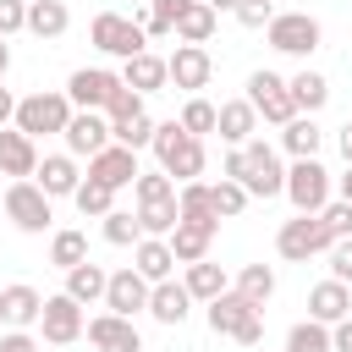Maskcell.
I'll return each mask as SVG.
<instances>
[{"label": "cell", "mask_w": 352, "mask_h": 352, "mask_svg": "<svg viewBox=\"0 0 352 352\" xmlns=\"http://www.w3.org/2000/svg\"><path fill=\"white\" fill-rule=\"evenodd\" d=\"M154 160L176 187H187L204 176V138H192L182 121H160L154 126Z\"/></svg>", "instance_id": "obj_1"}, {"label": "cell", "mask_w": 352, "mask_h": 352, "mask_svg": "<svg viewBox=\"0 0 352 352\" xmlns=\"http://www.w3.org/2000/svg\"><path fill=\"white\" fill-rule=\"evenodd\" d=\"M55 198L38 187V182H11L6 187V198H0V209H6V220L22 231V236H44L50 231V220H55V209H50Z\"/></svg>", "instance_id": "obj_2"}, {"label": "cell", "mask_w": 352, "mask_h": 352, "mask_svg": "<svg viewBox=\"0 0 352 352\" xmlns=\"http://www.w3.org/2000/svg\"><path fill=\"white\" fill-rule=\"evenodd\" d=\"M336 248V236H330V226L319 220V214H297V220H286L280 231H275V253L286 258V264H308V258H319V253H330Z\"/></svg>", "instance_id": "obj_3"}, {"label": "cell", "mask_w": 352, "mask_h": 352, "mask_svg": "<svg viewBox=\"0 0 352 352\" xmlns=\"http://www.w3.org/2000/svg\"><path fill=\"white\" fill-rule=\"evenodd\" d=\"M72 99L66 94H28V99H16V132H28V138H50V132H66L72 126Z\"/></svg>", "instance_id": "obj_4"}, {"label": "cell", "mask_w": 352, "mask_h": 352, "mask_svg": "<svg viewBox=\"0 0 352 352\" xmlns=\"http://www.w3.org/2000/svg\"><path fill=\"white\" fill-rule=\"evenodd\" d=\"M209 330H214V336H231V341H242V346H258V341H264L258 308H253L248 297H236V292H226V297L209 302Z\"/></svg>", "instance_id": "obj_5"}, {"label": "cell", "mask_w": 352, "mask_h": 352, "mask_svg": "<svg viewBox=\"0 0 352 352\" xmlns=\"http://www.w3.org/2000/svg\"><path fill=\"white\" fill-rule=\"evenodd\" d=\"M264 33H270V50L297 55V60H308V55L319 50V38H324L319 16H308V11H275V22H270Z\"/></svg>", "instance_id": "obj_6"}, {"label": "cell", "mask_w": 352, "mask_h": 352, "mask_svg": "<svg viewBox=\"0 0 352 352\" xmlns=\"http://www.w3.org/2000/svg\"><path fill=\"white\" fill-rule=\"evenodd\" d=\"M264 121H275V126H286V121H297V99H292V82L280 77V72H253L248 77V94H242Z\"/></svg>", "instance_id": "obj_7"}, {"label": "cell", "mask_w": 352, "mask_h": 352, "mask_svg": "<svg viewBox=\"0 0 352 352\" xmlns=\"http://www.w3.org/2000/svg\"><path fill=\"white\" fill-rule=\"evenodd\" d=\"M286 198H292L297 214H324V204H330V170H324L319 160H292V170H286Z\"/></svg>", "instance_id": "obj_8"}, {"label": "cell", "mask_w": 352, "mask_h": 352, "mask_svg": "<svg viewBox=\"0 0 352 352\" xmlns=\"http://www.w3.org/2000/svg\"><path fill=\"white\" fill-rule=\"evenodd\" d=\"M88 38H94V50L121 55V60L143 55V44H148V33H143L132 16H121V11H99V16H94V28H88Z\"/></svg>", "instance_id": "obj_9"}, {"label": "cell", "mask_w": 352, "mask_h": 352, "mask_svg": "<svg viewBox=\"0 0 352 352\" xmlns=\"http://www.w3.org/2000/svg\"><path fill=\"white\" fill-rule=\"evenodd\" d=\"M242 154H248V176H242L248 198H280V192H286V165H280V154H275L264 138L242 143Z\"/></svg>", "instance_id": "obj_10"}, {"label": "cell", "mask_w": 352, "mask_h": 352, "mask_svg": "<svg viewBox=\"0 0 352 352\" xmlns=\"http://www.w3.org/2000/svg\"><path fill=\"white\" fill-rule=\"evenodd\" d=\"M60 138H66V154H72V160H77V154H82V160H94V154H104V148L116 143V138H110V116H104V110H77V116H72V126H66Z\"/></svg>", "instance_id": "obj_11"}, {"label": "cell", "mask_w": 352, "mask_h": 352, "mask_svg": "<svg viewBox=\"0 0 352 352\" xmlns=\"http://www.w3.org/2000/svg\"><path fill=\"white\" fill-rule=\"evenodd\" d=\"M38 330H44L50 346H72L77 336H88V324H82V302H72L66 292L44 297V319H38Z\"/></svg>", "instance_id": "obj_12"}, {"label": "cell", "mask_w": 352, "mask_h": 352, "mask_svg": "<svg viewBox=\"0 0 352 352\" xmlns=\"http://www.w3.org/2000/svg\"><path fill=\"white\" fill-rule=\"evenodd\" d=\"M116 88H121V77H116V72H99V66H82V72L66 77L72 110H104V104L116 99Z\"/></svg>", "instance_id": "obj_13"}, {"label": "cell", "mask_w": 352, "mask_h": 352, "mask_svg": "<svg viewBox=\"0 0 352 352\" xmlns=\"http://www.w3.org/2000/svg\"><path fill=\"white\" fill-rule=\"evenodd\" d=\"M148 280L126 264V270H116L110 275V286H104V314H121V319H132V314H148Z\"/></svg>", "instance_id": "obj_14"}, {"label": "cell", "mask_w": 352, "mask_h": 352, "mask_svg": "<svg viewBox=\"0 0 352 352\" xmlns=\"http://www.w3.org/2000/svg\"><path fill=\"white\" fill-rule=\"evenodd\" d=\"M165 66H170V82H176L182 94H198V88H209V77H214V60H209L204 44H176V55H170Z\"/></svg>", "instance_id": "obj_15"}, {"label": "cell", "mask_w": 352, "mask_h": 352, "mask_svg": "<svg viewBox=\"0 0 352 352\" xmlns=\"http://www.w3.org/2000/svg\"><path fill=\"white\" fill-rule=\"evenodd\" d=\"M0 176H11V182H33L38 176V148L16 126H0Z\"/></svg>", "instance_id": "obj_16"}, {"label": "cell", "mask_w": 352, "mask_h": 352, "mask_svg": "<svg viewBox=\"0 0 352 352\" xmlns=\"http://www.w3.org/2000/svg\"><path fill=\"white\" fill-rule=\"evenodd\" d=\"M88 176H94V182H104L110 192H121V187H132L143 170H138V154H132V148L110 143L104 154H94V160H88Z\"/></svg>", "instance_id": "obj_17"}, {"label": "cell", "mask_w": 352, "mask_h": 352, "mask_svg": "<svg viewBox=\"0 0 352 352\" xmlns=\"http://www.w3.org/2000/svg\"><path fill=\"white\" fill-rule=\"evenodd\" d=\"M214 231H220V220H182L165 242H170L176 264H204V258H209V248H214Z\"/></svg>", "instance_id": "obj_18"}, {"label": "cell", "mask_w": 352, "mask_h": 352, "mask_svg": "<svg viewBox=\"0 0 352 352\" xmlns=\"http://www.w3.org/2000/svg\"><path fill=\"white\" fill-rule=\"evenodd\" d=\"M88 341H94L99 352H143L138 324L121 319V314H94V319H88Z\"/></svg>", "instance_id": "obj_19"}, {"label": "cell", "mask_w": 352, "mask_h": 352, "mask_svg": "<svg viewBox=\"0 0 352 352\" xmlns=\"http://www.w3.org/2000/svg\"><path fill=\"white\" fill-rule=\"evenodd\" d=\"M44 319V297L33 292V286H6L0 292V324H11V330H28V324H38Z\"/></svg>", "instance_id": "obj_20"}, {"label": "cell", "mask_w": 352, "mask_h": 352, "mask_svg": "<svg viewBox=\"0 0 352 352\" xmlns=\"http://www.w3.org/2000/svg\"><path fill=\"white\" fill-rule=\"evenodd\" d=\"M132 270H138L148 286L170 280V275H176V253H170V242H165V236H143L138 253H132Z\"/></svg>", "instance_id": "obj_21"}, {"label": "cell", "mask_w": 352, "mask_h": 352, "mask_svg": "<svg viewBox=\"0 0 352 352\" xmlns=\"http://www.w3.org/2000/svg\"><path fill=\"white\" fill-rule=\"evenodd\" d=\"M308 319H319V324L352 319V292H346L341 280H319V286L308 292Z\"/></svg>", "instance_id": "obj_22"}, {"label": "cell", "mask_w": 352, "mask_h": 352, "mask_svg": "<svg viewBox=\"0 0 352 352\" xmlns=\"http://www.w3.org/2000/svg\"><path fill=\"white\" fill-rule=\"evenodd\" d=\"M33 182H38L50 198H72V192L82 187V176H77V160H72V154H44Z\"/></svg>", "instance_id": "obj_23"}, {"label": "cell", "mask_w": 352, "mask_h": 352, "mask_svg": "<svg viewBox=\"0 0 352 352\" xmlns=\"http://www.w3.org/2000/svg\"><path fill=\"white\" fill-rule=\"evenodd\" d=\"M148 314H154L160 324H170V330H176V324L192 314V292H187L182 280H160V286L148 292Z\"/></svg>", "instance_id": "obj_24"}, {"label": "cell", "mask_w": 352, "mask_h": 352, "mask_svg": "<svg viewBox=\"0 0 352 352\" xmlns=\"http://www.w3.org/2000/svg\"><path fill=\"white\" fill-rule=\"evenodd\" d=\"M253 126H258V110H253L248 99H226V104H220V121H214V132H220L231 148L253 143Z\"/></svg>", "instance_id": "obj_25"}, {"label": "cell", "mask_w": 352, "mask_h": 352, "mask_svg": "<svg viewBox=\"0 0 352 352\" xmlns=\"http://www.w3.org/2000/svg\"><path fill=\"white\" fill-rule=\"evenodd\" d=\"M104 286H110V270H99L94 258H88V264H77V270H66V297H72V302H82V308L104 302Z\"/></svg>", "instance_id": "obj_26"}, {"label": "cell", "mask_w": 352, "mask_h": 352, "mask_svg": "<svg viewBox=\"0 0 352 352\" xmlns=\"http://www.w3.org/2000/svg\"><path fill=\"white\" fill-rule=\"evenodd\" d=\"M121 82H126V88H138V94H160V88L170 82V66H165L160 55H148V50H143V55H132V60H126Z\"/></svg>", "instance_id": "obj_27"}, {"label": "cell", "mask_w": 352, "mask_h": 352, "mask_svg": "<svg viewBox=\"0 0 352 352\" xmlns=\"http://www.w3.org/2000/svg\"><path fill=\"white\" fill-rule=\"evenodd\" d=\"M319 143H324V132H319L314 116H297V121L280 126V148H286L292 160H319Z\"/></svg>", "instance_id": "obj_28"}, {"label": "cell", "mask_w": 352, "mask_h": 352, "mask_svg": "<svg viewBox=\"0 0 352 352\" xmlns=\"http://www.w3.org/2000/svg\"><path fill=\"white\" fill-rule=\"evenodd\" d=\"M66 28H72L66 0H28V33H38V38H60Z\"/></svg>", "instance_id": "obj_29"}, {"label": "cell", "mask_w": 352, "mask_h": 352, "mask_svg": "<svg viewBox=\"0 0 352 352\" xmlns=\"http://www.w3.org/2000/svg\"><path fill=\"white\" fill-rule=\"evenodd\" d=\"M286 82H292V99H297V116H319V110L330 104V82H324L319 72H308V66H302V72H297V77H286Z\"/></svg>", "instance_id": "obj_30"}, {"label": "cell", "mask_w": 352, "mask_h": 352, "mask_svg": "<svg viewBox=\"0 0 352 352\" xmlns=\"http://www.w3.org/2000/svg\"><path fill=\"white\" fill-rule=\"evenodd\" d=\"M187 292H192V302H214V297H226L231 292V280H226V270L220 264H187V280H182Z\"/></svg>", "instance_id": "obj_31"}, {"label": "cell", "mask_w": 352, "mask_h": 352, "mask_svg": "<svg viewBox=\"0 0 352 352\" xmlns=\"http://www.w3.org/2000/svg\"><path fill=\"white\" fill-rule=\"evenodd\" d=\"M187 6H192V0H154V6L138 11L132 22H138L143 33H154V38H165V33H176V22L187 16Z\"/></svg>", "instance_id": "obj_32"}, {"label": "cell", "mask_w": 352, "mask_h": 352, "mask_svg": "<svg viewBox=\"0 0 352 352\" xmlns=\"http://www.w3.org/2000/svg\"><path fill=\"white\" fill-rule=\"evenodd\" d=\"M138 226H143V236H170V231L182 226V204H176V198L138 204Z\"/></svg>", "instance_id": "obj_33"}, {"label": "cell", "mask_w": 352, "mask_h": 352, "mask_svg": "<svg viewBox=\"0 0 352 352\" xmlns=\"http://www.w3.org/2000/svg\"><path fill=\"white\" fill-rule=\"evenodd\" d=\"M236 297H248L253 308H264L270 297H275V270L270 264H242V275H236V286H231Z\"/></svg>", "instance_id": "obj_34"}, {"label": "cell", "mask_w": 352, "mask_h": 352, "mask_svg": "<svg viewBox=\"0 0 352 352\" xmlns=\"http://www.w3.org/2000/svg\"><path fill=\"white\" fill-rule=\"evenodd\" d=\"M214 22H220V16H214V6H209V0H192V6H187V16L176 22V38H182V44H209Z\"/></svg>", "instance_id": "obj_35"}, {"label": "cell", "mask_w": 352, "mask_h": 352, "mask_svg": "<svg viewBox=\"0 0 352 352\" xmlns=\"http://www.w3.org/2000/svg\"><path fill=\"white\" fill-rule=\"evenodd\" d=\"M72 204H77V214H82V220H104V214L116 209V192H110L104 182H94V176H88V182L72 192Z\"/></svg>", "instance_id": "obj_36"}, {"label": "cell", "mask_w": 352, "mask_h": 352, "mask_svg": "<svg viewBox=\"0 0 352 352\" xmlns=\"http://www.w3.org/2000/svg\"><path fill=\"white\" fill-rule=\"evenodd\" d=\"M50 264H55V270L88 264V236H82V231H55V236H50Z\"/></svg>", "instance_id": "obj_37"}, {"label": "cell", "mask_w": 352, "mask_h": 352, "mask_svg": "<svg viewBox=\"0 0 352 352\" xmlns=\"http://www.w3.org/2000/svg\"><path fill=\"white\" fill-rule=\"evenodd\" d=\"M99 231H104L110 248H138V242H143V226H138V214H126V209H110V214L99 220Z\"/></svg>", "instance_id": "obj_38"}, {"label": "cell", "mask_w": 352, "mask_h": 352, "mask_svg": "<svg viewBox=\"0 0 352 352\" xmlns=\"http://www.w3.org/2000/svg\"><path fill=\"white\" fill-rule=\"evenodd\" d=\"M286 352H336V346H330V324H319V319L292 324V330H286Z\"/></svg>", "instance_id": "obj_39"}, {"label": "cell", "mask_w": 352, "mask_h": 352, "mask_svg": "<svg viewBox=\"0 0 352 352\" xmlns=\"http://www.w3.org/2000/svg\"><path fill=\"white\" fill-rule=\"evenodd\" d=\"M110 138H116L121 148H132V154H138V148H154V121H148V110H143V116H132V121H116V126H110Z\"/></svg>", "instance_id": "obj_40"}, {"label": "cell", "mask_w": 352, "mask_h": 352, "mask_svg": "<svg viewBox=\"0 0 352 352\" xmlns=\"http://www.w3.org/2000/svg\"><path fill=\"white\" fill-rule=\"evenodd\" d=\"M209 204H214V214H220V220H236V214L248 209V187H242V182H226V176H220V182L209 187Z\"/></svg>", "instance_id": "obj_41"}, {"label": "cell", "mask_w": 352, "mask_h": 352, "mask_svg": "<svg viewBox=\"0 0 352 352\" xmlns=\"http://www.w3.org/2000/svg\"><path fill=\"white\" fill-rule=\"evenodd\" d=\"M176 121H182L192 138H204V132H214V121H220V104H209V99H198V94H192V99L182 104V116H176Z\"/></svg>", "instance_id": "obj_42"}, {"label": "cell", "mask_w": 352, "mask_h": 352, "mask_svg": "<svg viewBox=\"0 0 352 352\" xmlns=\"http://www.w3.org/2000/svg\"><path fill=\"white\" fill-rule=\"evenodd\" d=\"M132 192H138V204H160V198H176V182H170L165 170H143V176L132 182Z\"/></svg>", "instance_id": "obj_43"}, {"label": "cell", "mask_w": 352, "mask_h": 352, "mask_svg": "<svg viewBox=\"0 0 352 352\" xmlns=\"http://www.w3.org/2000/svg\"><path fill=\"white\" fill-rule=\"evenodd\" d=\"M104 116H110V126H116V121H132V116H143V94L121 82V88H116V99L104 104Z\"/></svg>", "instance_id": "obj_44"}, {"label": "cell", "mask_w": 352, "mask_h": 352, "mask_svg": "<svg viewBox=\"0 0 352 352\" xmlns=\"http://www.w3.org/2000/svg\"><path fill=\"white\" fill-rule=\"evenodd\" d=\"M231 16H236L242 28H270V22H275V0H242Z\"/></svg>", "instance_id": "obj_45"}, {"label": "cell", "mask_w": 352, "mask_h": 352, "mask_svg": "<svg viewBox=\"0 0 352 352\" xmlns=\"http://www.w3.org/2000/svg\"><path fill=\"white\" fill-rule=\"evenodd\" d=\"M319 220L330 226V236H336V242H341V236H352V204H346V198H330Z\"/></svg>", "instance_id": "obj_46"}, {"label": "cell", "mask_w": 352, "mask_h": 352, "mask_svg": "<svg viewBox=\"0 0 352 352\" xmlns=\"http://www.w3.org/2000/svg\"><path fill=\"white\" fill-rule=\"evenodd\" d=\"M28 28V0H0V38Z\"/></svg>", "instance_id": "obj_47"}, {"label": "cell", "mask_w": 352, "mask_h": 352, "mask_svg": "<svg viewBox=\"0 0 352 352\" xmlns=\"http://www.w3.org/2000/svg\"><path fill=\"white\" fill-rule=\"evenodd\" d=\"M330 280H352V236H341L336 248H330Z\"/></svg>", "instance_id": "obj_48"}, {"label": "cell", "mask_w": 352, "mask_h": 352, "mask_svg": "<svg viewBox=\"0 0 352 352\" xmlns=\"http://www.w3.org/2000/svg\"><path fill=\"white\" fill-rule=\"evenodd\" d=\"M220 176H226V182H242V176H248V154H242V148H231V154H226V165H220Z\"/></svg>", "instance_id": "obj_49"}, {"label": "cell", "mask_w": 352, "mask_h": 352, "mask_svg": "<svg viewBox=\"0 0 352 352\" xmlns=\"http://www.w3.org/2000/svg\"><path fill=\"white\" fill-rule=\"evenodd\" d=\"M0 352H38V341L28 330H11V336H0Z\"/></svg>", "instance_id": "obj_50"}, {"label": "cell", "mask_w": 352, "mask_h": 352, "mask_svg": "<svg viewBox=\"0 0 352 352\" xmlns=\"http://www.w3.org/2000/svg\"><path fill=\"white\" fill-rule=\"evenodd\" d=\"M330 346H336V352H352V319L330 324Z\"/></svg>", "instance_id": "obj_51"}, {"label": "cell", "mask_w": 352, "mask_h": 352, "mask_svg": "<svg viewBox=\"0 0 352 352\" xmlns=\"http://www.w3.org/2000/svg\"><path fill=\"white\" fill-rule=\"evenodd\" d=\"M6 121H16V99H11V88H0V126Z\"/></svg>", "instance_id": "obj_52"}, {"label": "cell", "mask_w": 352, "mask_h": 352, "mask_svg": "<svg viewBox=\"0 0 352 352\" xmlns=\"http://www.w3.org/2000/svg\"><path fill=\"white\" fill-rule=\"evenodd\" d=\"M336 143H341V154H346V165H352V121H346V126L336 132Z\"/></svg>", "instance_id": "obj_53"}, {"label": "cell", "mask_w": 352, "mask_h": 352, "mask_svg": "<svg viewBox=\"0 0 352 352\" xmlns=\"http://www.w3.org/2000/svg\"><path fill=\"white\" fill-rule=\"evenodd\" d=\"M209 6H214V16H220V11H236L242 0H209Z\"/></svg>", "instance_id": "obj_54"}, {"label": "cell", "mask_w": 352, "mask_h": 352, "mask_svg": "<svg viewBox=\"0 0 352 352\" xmlns=\"http://www.w3.org/2000/svg\"><path fill=\"white\" fill-rule=\"evenodd\" d=\"M6 66H11V44L0 38V77H6Z\"/></svg>", "instance_id": "obj_55"}, {"label": "cell", "mask_w": 352, "mask_h": 352, "mask_svg": "<svg viewBox=\"0 0 352 352\" xmlns=\"http://www.w3.org/2000/svg\"><path fill=\"white\" fill-rule=\"evenodd\" d=\"M341 198L352 204V165H346V176H341Z\"/></svg>", "instance_id": "obj_56"}]
</instances>
